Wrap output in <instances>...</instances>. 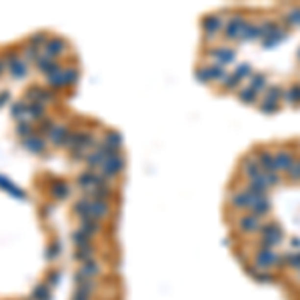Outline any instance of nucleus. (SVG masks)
I'll return each instance as SVG.
<instances>
[{
	"label": "nucleus",
	"mask_w": 300,
	"mask_h": 300,
	"mask_svg": "<svg viewBox=\"0 0 300 300\" xmlns=\"http://www.w3.org/2000/svg\"><path fill=\"white\" fill-rule=\"evenodd\" d=\"M22 60L26 62V64H36V60L42 56V50L40 48H34V46H30V44H26L24 42L22 44Z\"/></svg>",
	"instance_id": "19"
},
{
	"label": "nucleus",
	"mask_w": 300,
	"mask_h": 300,
	"mask_svg": "<svg viewBox=\"0 0 300 300\" xmlns=\"http://www.w3.org/2000/svg\"><path fill=\"white\" fill-rule=\"evenodd\" d=\"M52 210H54V206L52 204H46L44 208H42V216L46 218V216H50V214H52Z\"/></svg>",
	"instance_id": "32"
},
{
	"label": "nucleus",
	"mask_w": 300,
	"mask_h": 300,
	"mask_svg": "<svg viewBox=\"0 0 300 300\" xmlns=\"http://www.w3.org/2000/svg\"><path fill=\"white\" fill-rule=\"evenodd\" d=\"M26 98H28V102H42V104H46V102H56L58 96H56L54 90H50L48 86L34 84V86H30L26 90Z\"/></svg>",
	"instance_id": "5"
},
{
	"label": "nucleus",
	"mask_w": 300,
	"mask_h": 300,
	"mask_svg": "<svg viewBox=\"0 0 300 300\" xmlns=\"http://www.w3.org/2000/svg\"><path fill=\"white\" fill-rule=\"evenodd\" d=\"M26 100H16V102H12L10 104V114H12V118L16 120V122H20V120H24V118H28L26 116Z\"/></svg>",
	"instance_id": "25"
},
{
	"label": "nucleus",
	"mask_w": 300,
	"mask_h": 300,
	"mask_svg": "<svg viewBox=\"0 0 300 300\" xmlns=\"http://www.w3.org/2000/svg\"><path fill=\"white\" fill-rule=\"evenodd\" d=\"M90 194H92V200H102V202H110V200L116 196V190L108 184V186H102V188H92Z\"/></svg>",
	"instance_id": "23"
},
{
	"label": "nucleus",
	"mask_w": 300,
	"mask_h": 300,
	"mask_svg": "<svg viewBox=\"0 0 300 300\" xmlns=\"http://www.w3.org/2000/svg\"><path fill=\"white\" fill-rule=\"evenodd\" d=\"M112 212H114V208L110 202H102V200H92L90 202V214H92V218H96L100 222H104L108 216H112Z\"/></svg>",
	"instance_id": "10"
},
{
	"label": "nucleus",
	"mask_w": 300,
	"mask_h": 300,
	"mask_svg": "<svg viewBox=\"0 0 300 300\" xmlns=\"http://www.w3.org/2000/svg\"><path fill=\"white\" fill-rule=\"evenodd\" d=\"M70 300H80V298H70Z\"/></svg>",
	"instance_id": "34"
},
{
	"label": "nucleus",
	"mask_w": 300,
	"mask_h": 300,
	"mask_svg": "<svg viewBox=\"0 0 300 300\" xmlns=\"http://www.w3.org/2000/svg\"><path fill=\"white\" fill-rule=\"evenodd\" d=\"M38 130H36V126L32 124V120H28V118H24V120H20V122H16V134L24 140V138H28V136H32V134H36Z\"/></svg>",
	"instance_id": "22"
},
{
	"label": "nucleus",
	"mask_w": 300,
	"mask_h": 300,
	"mask_svg": "<svg viewBox=\"0 0 300 300\" xmlns=\"http://www.w3.org/2000/svg\"><path fill=\"white\" fill-rule=\"evenodd\" d=\"M102 276V264H100V260H90V262H84L78 266L76 274H74V284H82L86 280H96Z\"/></svg>",
	"instance_id": "3"
},
{
	"label": "nucleus",
	"mask_w": 300,
	"mask_h": 300,
	"mask_svg": "<svg viewBox=\"0 0 300 300\" xmlns=\"http://www.w3.org/2000/svg\"><path fill=\"white\" fill-rule=\"evenodd\" d=\"M70 130H72V128L68 126V124H64V122H56V124H54V128L48 132L46 140H48L50 144H54V146L62 148V142H64V138L68 136Z\"/></svg>",
	"instance_id": "9"
},
{
	"label": "nucleus",
	"mask_w": 300,
	"mask_h": 300,
	"mask_svg": "<svg viewBox=\"0 0 300 300\" xmlns=\"http://www.w3.org/2000/svg\"><path fill=\"white\" fill-rule=\"evenodd\" d=\"M44 256H46L48 262H56L62 256V244H60L58 238H54L52 242H48V246L44 250Z\"/></svg>",
	"instance_id": "20"
},
{
	"label": "nucleus",
	"mask_w": 300,
	"mask_h": 300,
	"mask_svg": "<svg viewBox=\"0 0 300 300\" xmlns=\"http://www.w3.org/2000/svg\"><path fill=\"white\" fill-rule=\"evenodd\" d=\"M62 78H64L66 88H76L78 82H80V70L76 66H66L62 70Z\"/></svg>",
	"instance_id": "14"
},
{
	"label": "nucleus",
	"mask_w": 300,
	"mask_h": 300,
	"mask_svg": "<svg viewBox=\"0 0 300 300\" xmlns=\"http://www.w3.org/2000/svg\"><path fill=\"white\" fill-rule=\"evenodd\" d=\"M104 156L98 152V150H90V152L86 154V158H84V162H86V170H92V172H96V170H100V166L104 164Z\"/></svg>",
	"instance_id": "21"
},
{
	"label": "nucleus",
	"mask_w": 300,
	"mask_h": 300,
	"mask_svg": "<svg viewBox=\"0 0 300 300\" xmlns=\"http://www.w3.org/2000/svg\"><path fill=\"white\" fill-rule=\"evenodd\" d=\"M6 72V62H4V58L0 56V76H2V74Z\"/></svg>",
	"instance_id": "33"
},
{
	"label": "nucleus",
	"mask_w": 300,
	"mask_h": 300,
	"mask_svg": "<svg viewBox=\"0 0 300 300\" xmlns=\"http://www.w3.org/2000/svg\"><path fill=\"white\" fill-rule=\"evenodd\" d=\"M68 154H70V160H74V162H82L84 158H86V150H82V148H74V150H68Z\"/></svg>",
	"instance_id": "30"
},
{
	"label": "nucleus",
	"mask_w": 300,
	"mask_h": 300,
	"mask_svg": "<svg viewBox=\"0 0 300 300\" xmlns=\"http://www.w3.org/2000/svg\"><path fill=\"white\" fill-rule=\"evenodd\" d=\"M66 52H68V42L62 36H50L48 42L42 48V54L48 56V58H52V60H58Z\"/></svg>",
	"instance_id": "4"
},
{
	"label": "nucleus",
	"mask_w": 300,
	"mask_h": 300,
	"mask_svg": "<svg viewBox=\"0 0 300 300\" xmlns=\"http://www.w3.org/2000/svg\"><path fill=\"white\" fill-rule=\"evenodd\" d=\"M74 260L78 264H84V262H90V260H96V246H84V248H76L74 250Z\"/></svg>",
	"instance_id": "16"
},
{
	"label": "nucleus",
	"mask_w": 300,
	"mask_h": 300,
	"mask_svg": "<svg viewBox=\"0 0 300 300\" xmlns=\"http://www.w3.org/2000/svg\"><path fill=\"white\" fill-rule=\"evenodd\" d=\"M26 102H28V100H26ZM26 116H28V120L40 122L42 118H46V104H42V102H28L26 104Z\"/></svg>",
	"instance_id": "15"
},
{
	"label": "nucleus",
	"mask_w": 300,
	"mask_h": 300,
	"mask_svg": "<svg viewBox=\"0 0 300 300\" xmlns=\"http://www.w3.org/2000/svg\"><path fill=\"white\" fill-rule=\"evenodd\" d=\"M0 188L6 190L12 198H18V200H26V192H24L20 186H16L6 174H0Z\"/></svg>",
	"instance_id": "11"
},
{
	"label": "nucleus",
	"mask_w": 300,
	"mask_h": 300,
	"mask_svg": "<svg viewBox=\"0 0 300 300\" xmlns=\"http://www.w3.org/2000/svg\"><path fill=\"white\" fill-rule=\"evenodd\" d=\"M60 280H62V270H60V268H50V270L46 272V276H44V282H46L50 288H56V286L60 284Z\"/></svg>",
	"instance_id": "27"
},
{
	"label": "nucleus",
	"mask_w": 300,
	"mask_h": 300,
	"mask_svg": "<svg viewBox=\"0 0 300 300\" xmlns=\"http://www.w3.org/2000/svg\"><path fill=\"white\" fill-rule=\"evenodd\" d=\"M46 86H48L50 90H54V92H58V90H66V86H64V78H62V72L52 74V76H46Z\"/></svg>",
	"instance_id": "28"
},
{
	"label": "nucleus",
	"mask_w": 300,
	"mask_h": 300,
	"mask_svg": "<svg viewBox=\"0 0 300 300\" xmlns=\"http://www.w3.org/2000/svg\"><path fill=\"white\" fill-rule=\"evenodd\" d=\"M22 146L26 148L28 152H32V154H44L46 148H48V140L36 132V134L28 136V138H24L22 140Z\"/></svg>",
	"instance_id": "8"
},
{
	"label": "nucleus",
	"mask_w": 300,
	"mask_h": 300,
	"mask_svg": "<svg viewBox=\"0 0 300 300\" xmlns=\"http://www.w3.org/2000/svg\"><path fill=\"white\" fill-rule=\"evenodd\" d=\"M102 142L112 150L114 154H118V152H122V134L118 132V130H106L104 132V136H102Z\"/></svg>",
	"instance_id": "12"
},
{
	"label": "nucleus",
	"mask_w": 300,
	"mask_h": 300,
	"mask_svg": "<svg viewBox=\"0 0 300 300\" xmlns=\"http://www.w3.org/2000/svg\"><path fill=\"white\" fill-rule=\"evenodd\" d=\"M94 178H96V172H92V170H82L78 176H76V184H78V188H80L82 192H86V190H92V188H94Z\"/></svg>",
	"instance_id": "18"
},
{
	"label": "nucleus",
	"mask_w": 300,
	"mask_h": 300,
	"mask_svg": "<svg viewBox=\"0 0 300 300\" xmlns=\"http://www.w3.org/2000/svg\"><path fill=\"white\" fill-rule=\"evenodd\" d=\"M36 70L40 72V74H44V76H52V74H58V72H62L64 70V66L60 64V60H52V58H48V56H40L38 60H36Z\"/></svg>",
	"instance_id": "7"
},
{
	"label": "nucleus",
	"mask_w": 300,
	"mask_h": 300,
	"mask_svg": "<svg viewBox=\"0 0 300 300\" xmlns=\"http://www.w3.org/2000/svg\"><path fill=\"white\" fill-rule=\"evenodd\" d=\"M2 58H4V62H6V70L10 72V76H12V78L22 80V78H26V76H28L30 66L22 60L20 52H16V50H8V52H6Z\"/></svg>",
	"instance_id": "1"
},
{
	"label": "nucleus",
	"mask_w": 300,
	"mask_h": 300,
	"mask_svg": "<svg viewBox=\"0 0 300 300\" xmlns=\"http://www.w3.org/2000/svg\"><path fill=\"white\" fill-rule=\"evenodd\" d=\"M48 32L46 30H38V32H32L28 38H26V44H30V46H34V48H44V44L48 42Z\"/></svg>",
	"instance_id": "26"
},
{
	"label": "nucleus",
	"mask_w": 300,
	"mask_h": 300,
	"mask_svg": "<svg viewBox=\"0 0 300 300\" xmlns=\"http://www.w3.org/2000/svg\"><path fill=\"white\" fill-rule=\"evenodd\" d=\"M28 300H52V288L46 282H40L32 288V292L28 294Z\"/></svg>",
	"instance_id": "17"
},
{
	"label": "nucleus",
	"mask_w": 300,
	"mask_h": 300,
	"mask_svg": "<svg viewBox=\"0 0 300 300\" xmlns=\"http://www.w3.org/2000/svg\"><path fill=\"white\" fill-rule=\"evenodd\" d=\"M48 194L54 200H66L70 196V184L64 178H52L48 180Z\"/></svg>",
	"instance_id": "6"
},
{
	"label": "nucleus",
	"mask_w": 300,
	"mask_h": 300,
	"mask_svg": "<svg viewBox=\"0 0 300 300\" xmlns=\"http://www.w3.org/2000/svg\"><path fill=\"white\" fill-rule=\"evenodd\" d=\"M8 98H10V92H8V90H2V92H0V108L8 104Z\"/></svg>",
	"instance_id": "31"
},
{
	"label": "nucleus",
	"mask_w": 300,
	"mask_h": 300,
	"mask_svg": "<svg viewBox=\"0 0 300 300\" xmlns=\"http://www.w3.org/2000/svg\"><path fill=\"white\" fill-rule=\"evenodd\" d=\"M54 124H56V122H54V118H52V116H46V118H42V120L38 122L36 130H38V134H40V136H44V138H46V136H48V132L54 128Z\"/></svg>",
	"instance_id": "29"
},
{
	"label": "nucleus",
	"mask_w": 300,
	"mask_h": 300,
	"mask_svg": "<svg viewBox=\"0 0 300 300\" xmlns=\"http://www.w3.org/2000/svg\"><path fill=\"white\" fill-rule=\"evenodd\" d=\"M124 168H126V158H124L122 152H118V154H112L104 160V164L100 166V174H104L108 180H116L124 172Z\"/></svg>",
	"instance_id": "2"
},
{
	"label": "nucleus",
	"mask_w": 300,
	"mask_h": 300,
	"mask_svg": "<svg viewBox=\"0 0 300 300\" xmlns=\"http://www.w3.org/2000/svg\"><path fill=\"white\" fill-rule=\"evenodd\" d=\"M102 228H104V224L100 222V220H96V218H90V220L78 222V230H82V232H84V234H88L90 238L98 236L100 232H102Z\"/></svg>",
	"instance_id": "13"
},
{
	"label": "nucleus",
	"mask_w": 300,
	"mask_h": 300,
	"mask_svg": "<svg viewBox=\"0 0 300 300\" xmlns=\"http://www.w3.org/2000/svg\"><path fill=\"white\" fill-rule=\"evenodd\" d=\"M70 240H72L74 248H84V246H92V244H94V238H90L88 234H84V232L78 230V228L70 234Z\"/></svg>",
	"instance_id": "24"
}]
</instances>
